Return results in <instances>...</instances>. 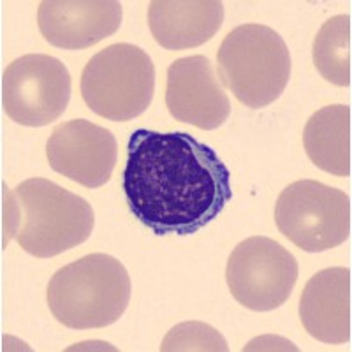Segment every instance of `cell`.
<instances>
[{"instance_id":"obj_15","label":"cell","mask_w":352,"mask_h":352,"mask_svg":"<svg viewBox=\"0 0 352 352\" xmlns=\"http://www.w3.org/2000/svg\"><path fill=\"white\" fill-rule=\"evenodd\" d=\"M351 16L338 14L319 28L312 46V56L319 74L336 87H349L352 78Z\"/></svg>"},{"instance_id":"obj_16","label":"cell","mask_w":352,"mask_h":352,"mask_svg":"<svg viewBox=\"0 0 352 352\" xmlns=\"http://www.w3.org/2000/svg\"><path fill=\"white\" fill-rule=\"evenodd\" d=\"M162 352H178V351H215L228 352L229 345L226 338L212 326L190 320L175 326L166 335L160 345Z\"/></svg>"},{"instance_id":"obj_13","label":"cell","mask_w":352,"mask_h":352,"mask_svg":"<svg viewBox=\"0 0 352 352\" xmlns=\"http://www.w3.org/2000/svg\"><path fill=\"white\" fill-rule=\"evenodd\" d=\"M224 21L220 0H153L148 27L164 50H188L208 43Z\"/></svg>"},{"instance_id":"obj_5","label":"cell","mask_w":352,"mask_h":352,"mask_svg":"<svg viewBox=\"0 0 352 352\" xmlns=\"http://www.w3.org/2000/svg\"><path fill=\"white\" fill-rule=\"evenodd\" d=\"M155 92V65L140 46L116 43L88 60L81 74V97L106 120L127 122L143 115Z\"/></svg>"},{"instance_id":"obj_10","label":"cell","mask_w":352,"mask_h":352,"mask_svg":"<svg viewBox=\"0 0 352 352\" xmlns=\"http://www.w3.org/2000/svg\"><path fill=\"white\" fill-rule=\"evenodd\" d=\"M166 106L175 120L203 131L219 129L231 115L229 96L204 55L185 56L169 65Z\"/></svg>"},{"instance_id":"obj_6","label":"cell","mask_w":352,"mask_h":352,"mask_svg":"<svg viewBox=\"0 0 352 352\" xmlns=\"http://www.w3.org/2000/svg\"><path fill=\"white\" fill-rule=\"evenodd\" d=\"M275 222L305 252H326L351 236V197L316 180L294 182L276 199Z\"/></svg>"},{"instance_id":"obj_3","label":"cell","mask_w":352,"mask_h":352,"mask_svg":"<svg viewBox=\"0 0 352 352\" xmlns=\"http://www.w3.org/2000/svg\"><path fill=\"white\" fill-rule=\"evenodd\" d=\"M8 196L23 212V224L12 236L30 256L55 257L92 234L96 226L92 204L46 178H28Z\"/></svg>"},{"instance_id":"obj_9","label":"cell","mask_w":352,"mask_h":352,"mask_svg":"<svg viewBox=\"0 0 352 352\" xmlns=\"http://www.w3.org/2000/svg\"><path fill=\"white\" fill-rule=\"evenodd\" d=\"M50 168L74 184L97 188L108 184L118 159V143L111 131L76 118L53 129L46 143Z\"/></svg>"},{"instance_id":"obj_1","label":"cell","mask_w":352,"mask_h":352,"mask_svg":"<svg viewBox=\"0 0 352 352\" xmlns=\"http://www.w3.org/2000/svg\"><path fill=\"white\" fill-rule=\"evenodd\" d=\"M127 148L125 201L157 236L194 234L232 197L228 166L212 146L187 132L138 129Z\"/></svg>"},{"instance_id":"obj_2","label":"cell","mask_w":352,"mask_h":352,"mask_svg":"<svg viewBox=\"0 0 352 352\" xmlns=\"http://www.w3.org/2000/svg\"><path fill=\"white\" fill-rule=\"evenodd\" d=\"M131 276L108 254H88L60 268L48 284V307L71 329H100L124 316L131 301Z\"/></svg>"},{"instance_id":"obj_4","label":"cell","mask_w":352,"mask_h":352,"mask_svg":"<svg viewBox=\"0 0 352 352\" xmlns=\"http://www.w3.org/2000/svg\"><path fill=\"white\" fill-rule=\"evenodd\" d=\"M219 76L241 104L270 106L284 94L291 78V53L268 25L245 23L232 28L217 53Z\"/></svg>"},{"instance_id":"obj_7","label":"cell","mask_w":352,"mask_h":352,"mask_svg":"<svg viewBox=\"0 0 352 352\" xmlns=\"http://www.w3.org/2000/svg\"><path fill=\"white\" fill-rule=\"evenodd\" d=\"M226 280L238 303L254 312H270L291 298L298 261L272 238H247L229 256Z\"/></svg>"},{"instance_id":"obj_14","label":"cell","mask_w":352,"mask_h":352,"mask_svg":"<svg viewBox=\"0 0 352 352\" xmlns=\"http://www.w3.org/2000/svg\"><path fill=\"white\" fill-rule=\"evenodd\" d=\"M308 159L335 176L351 175V106L331 104L314 113L305 125Z\"/></svg>"},{"instance_id":"obj_12","label":"cell","mask_w":352,"mask_h":352,"mask_svg":"<svg viewBox=\"0 0 352 352\" xmlns=\"http://www.w3.org/2000/svg\"><path fill=\"white\" fill-rule=\"evenodd\" d=\"M303 328L322 344L351 340V270L326 268L307 282L300 300Z\"/></svg>"},{"instance_id":"obj_8","label":"cell","mask_w":352,"mask_h":352,"mask_svg":"<svg viewBox=\"0 0 352 352\" xmlns=\"http://www.w3.org/2000/svg\"><path fill=\"white\" fill-rule=\"evenodd\" d=\"M71 87L64 62L44 53H30L11 62L4 71L2 106L12 122L44 127L65 113Z\"/></svg>"},{"instance_id":"obj_11","label":"cell","mask_w":352,"mask_h":352,"mask_svg":"<svg viewBox=\"0 0 352 352\" xmlns=\"http://www.w3.org/2000/svg\"><path fill=\"white\" fill-rule=\"evenodd\" d=\"M124 9L116 0H44L37 11L43 37L60 50H85L120 28Z\"/></svg>"}]
</instances>
